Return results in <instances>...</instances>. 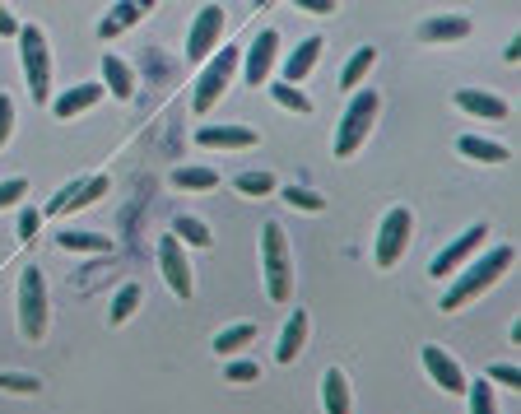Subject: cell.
<instances>
[{
    "label": "cell",
    "instance_id": "f546056e",
    "mask_svg": "<svg viewBox=\"0 0 521 414\" xmlns=\"http://www.w3.org/2000/svg\"><path fill=\"white\" fill-rule=\"evenodd\" d=\"M0 391H10V396H38L42 382L33 373H0Z\"/></svg>",
    "mask_w": 521,
    "mask_h": 414
},
{
    "label": "cell",
    "instance_id": "8992f818",
    "mask_svg": "<svg viewBox=\"0 0 521 414\" xmlns=\"http://www.w3.org/2000/svg\"><path fill=\"white\" fill-rule=\"evenodd\" d=\"M238 61H242V47H219V52L205 61L201 80H196V94H191V107H196V112H210V107L224 98V89H228V80H233Z\"/></svg>",
    "mask_w": 521,
    "mask_h": 414
},
{
    "label": "cell",
    "instance_id": "d6a6232c",
    "mask_svg": "<svg viewBox=\"0 0 521 414\" xmlns=\"http://www.w3.org/2000/svg\"><path fill=\"white\" fill-rule=\"evenodd\" d=\"M466 396H470V414H498L489 382H466Z\"/></svg>",
    "mask_w": 521,
    "mask_h": 414
},
{
    "label": "cell",
    "instance_id": "e0dca14e",
    "mask_svg": "<svg viewBox=\"0 0 521 414\" xmlns=\"http://www.w3.org/2000/svg\"><path fill=\"white\" fill-rule=\"evenodd\" d=\"M303 345H308V312H298L284 321V331H280V349H275V359L280 363H294L298 354H303Z\"/></svg>",
    "mask_w": 521,
    "mask_h": 414
},
{
    "label": "cell",
    "instance_id": "d6986e66",
    "mask_svg": "<svg viewBox=\"0 0 521 414\" xmlns=\"http://www.w3.org/2000/svg\"><path fill=\"white\" fill-rule=\"evenodd\" d=\"M317 56H321V38H303V42H298L294 52L284 56V84L308 80V70L317 66Z\"/></svg>",
    "mask_w": 521,
    "mask_h": 414
},
{
    "label": "cell",
    "instance_id": "7a4b0ae2",
    "mask_svg": "<svg viewBox=\"0 0 521 414\" xmlns=\"http://www.w3.org/2000/svg\"><path fill=\"white\" fill-rule=\"evenodd\" d=\"M261 266H266L270 303H289L294 298V261H289V242H284V228L275 219L261 228Z\"/></svg>",
    "mask_w": 521,
    "mask_h": 414
},
{
    "label": "cell",
    "instance_id": "d590c367",
    "mask_svg": "<svg viewBox=\"0 0 521 414\" xmlns=\"http://www.w3.org/2000/svg\"><path fill=\"white\" fill-rule=\"evenodd\" d=\"M489 382L517 391V387H521V368H517V363H494V368H489Z\"/></svg>",
    "mask_w": 521,
    "mask_h": 414
},
{
    "label": "cell",
    "instance_id": "83f0119b",
    "mask_svg": "<svg viewBox=\"0 0 521 414\" xmlns=\"http://www.w3.org/2000/svg\"><path fill=\"white\" fill-rule=\"evenodd\" d=\"M252 340H256V326L242 321V326H228V331L214 335V349H219V354H233V349H247Z\"/></svg>",
    "mask_w": 521,
    "mask_h": 414
},
{
    "label": "cell",
    "instance_id": "52a82bcc",
    "mask_svg": "<svg viewBox=\"0 0 521 414\" xmlns=\"http://www.w3.org/2000/svg\"><path fill=\"white\" fill-rule=\"evenodd\" d=\"M410 233H415V214L405 210V205H396V210H387V219H382V228H377V266L391 270V266H401V256L405 247H410Z\"/></svg>",
    "mask_w": 521,
    "mask_h": 414
},
{
    "label": "cell",
    "instance_id": "4dcf8cb0",
    "mask_svg": "<svg viewBox=\"0 0 521 414\" xmlns=\"http://www.w3.org/2000/svg\"><path fill=\"white\" fill-rule=\"evenodd\" d=\"M270 94H275V103L280 107H294V112H312V98L303 94V89H294V84H270Z\"/></svg>",
    "mask_w": 521,
    "mask_h": 414
},
{
    "label": "cell",
    "instance_id": "30bf717a",
    "mask_svg": "<svg viewBox=\"0 0 521 414\" xmlns=\"http://www.w3.org/2000/svg\"><path fill=\"white\" fill-rule=\"evenodd\" d=\"M107 187H112V182H107L103 173H98V177H80V182H66V187H61V191L52 196V201H47V210H42V214H70V210H84V205L103 201Z\"/></svg>",
    "mask_w": 521,
    "mask_h": 414
},
{
    "label": "cell",
    "instance_id": "603a6c76",
    "mask_svg": "<svg viewBox=\"0 0 521 414\" xmlns=\"http://www.w3.org/2000/svg\"><path fill=\"white\" fill-rule=\"evenodd\" d=\"M140 303H145V289H140V284H121L117 298H112V308H107V321H112V326H126V321L140 312Z\"/></svg>",
    "mask_w": 521,
    "mask_h": 414
},
{
    "label": "cell",
    "instance_id": "7c38bea8",
    "mask_svg": "<svg viewBox=\"0 0 521 414\" xmlns=\"http://www.w3.org/2000/svg\"><path fill=\"white\" fill-rule=\"evenodd\" d=\"M159 270H163V280H168V289H173L177 298H191L196 280H191V266H187V256H182V242H177L173 233L159 242Z\"/></svg>",
    "mask_w": 521,
    "mask_h": 414
},
{
    "label": "cell",
    "instance_id": "ab89813d",
    "mask_svg": "<svg viewBox=\"0 0 521 414\" xmlns=\"http://www.w3.org/2000/svg\"><path fill=\"white\" fill-rule=\"evenodd\" d=\"M0 38H19V19L5 5H0Z\"/></svg>",
    "mask_w": 521,
    "mask_h": 414
},
{
    "label": "cell",
    "instance_id": "ba28073f",
    "mask_svg": "<svg viewBox=\"0 0 521 414\" xmlns=\"http://www.w3.org/2000/svg\"><path fill=\"white\" fill-rule=\"evenodd\" d=\"M484 238H489V224H475V228H466L461 238H452V247H442L438 256H433V266H428V275H438V280H452L456 270L466 266L470 256L484 247Z\"/></svg>",
    "mask_w": 521,
    "mask_h": 414
},
{
    "label": "cell",
    "instance_id": "5bb4252c",
    "mask_svg": "<svg viewBox=\"0 0 521 414\" xmlns=\"http://www.w3.org/2000/svg\"><path fill=\"white\" fill-rule=\"evenodd\" d=\"M201 149H247L256 145V126H201L196 131Z\"/></svg>",
    "mask_w": 521,
    "mask_h": 414
},
{
    "label": "cell",
    "instance_id": "6da1fadb",
    "mask_svg": "<svg viewBox=\"0 0 521 414\" xmlns=\"http://www.w3.org/2000/svg\"><path fill=\"white\" fill-rule=\"evenodd\" d=\"M512 261H517L512 247H489V252H484L480 261L466 270V275H456V280H452V289L442 294V312H461L470 298H480L484 289H494V284L512 270Z\"/></svg>",
    "mask_w": 521,
    "mask_h": 414
},
{
    "label": "cell",
    "instance_id": "cb8c5ba5",
    "mask_svg": "<svg viewBox=\"0 0 521 414\" xmlns=\"http://www.w3.org/2000/svg\"><path fill=\"white\" fill-rule=\"evenodd\" d=\"M140 14H145V5H131V0H121V5H112V10H107V19L103 24H98V38H117L121 28H131L135 19H140Z\"/></svg>",
    "mask_w": 521,
    "mask_h": 414
},
{
    "label": "cell",
    "instance_id": "74e56055",
    "mask_svg": "<svg viewBox=\"0 0 521 414\" xmlns=\"http://www.w3.org/2000/svg\"><path fill=\"white\" fill-rule=\"evenodd\" d=\"M38 228H42V210L24 205V210H19V238H24V242H33V238H38Z\"/></svg>",
    "mask_w": 521,
    "mask_h": 414
},
{
    "label": "cell",
    "instance_id": "9c48e42d",
    "mask_svg": "<svg viewBox=\"0 0 521 414\" xmlns=\"http://www.w3.org/2000/svg\"><path fill=\"white\" fill-rule=\"evenodd\" d=\"M275 56H280V33H275V28H261L256 42L242 52V75H247L252 89L270 84V66H275Z\"/></svg>",
    "mask_w": 521,
    "mask_h": 414
},
{
    "label": "cell",
    "instance_id": "484cf974",
    "mask_svg": "<svg viewBox=\"0 0 521 414\" xmlns=\"http://www.w3.org/2000/svg\"><path fill=\"white\" fill-rule=\"evenodd\" d=\"M61 252H84V256H112V238H98V233H61Z\"/></svg>",
    "mask_w": 521,
    "mask_h": 414
},
{
    "label": "cell",
    "instance_id": "b9f144b4",
    "mask_svg": "<svg viewBox=\"0 0 521 414\" xmlns=\"http://www.w3.org/2000/svg\"><path fill=\"white\" fill-rule=\"evenodd\" d=\"M503 56H508L512 66H517V61H521V33H517V38H512V42H508V52H503Z\"/></svg>",
    "mask_w": 521,
    "mask_h": 414
},
{
    "label": "cell",
    "instance_id": "f1b7e54d",
    "mask_svg": "<svg viewBox=\"0 0 521 414\" xmlns=\"http://www.w3.org/2000/svg\"><path fill=\"white\" fill-rule=\"evenodd\" d=\"M173 182L182 191H214L219 187V173H214V168H177Z\"/></svg>",
    "mask_w": 521,
    "mask_h": 414
},
{
    "label": "cell",
    "instance_id": "3957f363",
    "mask_svg": "<svg viewBox=\"0 0 521 414\" xmlns=\"http://www.w3.org/2000/svg\"><path fill=\"white\" fill-rule=\"evenodd\" d=\"M19 56H24V80L33 103L52 98V52H47V33L38 24H19Z\"/></svg>",
    "mask_w": 521,
    "mask_h": 414
},
{
    "label": "cell",
    "instance_id": "60d3db41",
    "mask_svg": "<svg viewBox=\"0 0 521 414\" xmlns=\"http://www.w3.org/2000/svg\"><path fill=\"white\" fill-rule=\"evenodd\" d=\"M298 5L312 14H335V0H298Z\"/></svg>",
    "mask_w": 521,
    "mask_h": 414
},
{
    "label": "cell",
    "instance_id": "44dd1931",
    "mask_svg": "<svg viewBox=\"0 0 521 414\" xmlns=\"http://www.w3.org/2000/svg\"><path fill=\"white\" fill-rule=\"evenodd\" d=\"M321 405H326V414H349V382L340 368H326V377H321Z\"/></svg>",
    "mask_w": 521,
    "mask_h": 414
},
{
    "label": "cell",
    "instance_id": "f35d334b",
    "mask_svg": "<svg viewBox=\"0 0 521 414\" xmlns=\"http://www.w3.org/2000/svg\"><path fill=\"white\" fill-rule=\"evenodd\" d=\"M10 131H14V103H10V94H0V149H5Z\"/></svg>",
    "mask_w": 521,
    "mask_h": 414
},
{
    "label": "cell",
    "instance_id": "ffe728a7",
    "mask_svg": "<svg viewBox=\"0 0 521 414\" xmlns=\"http://www.w3.org/2000/svg\"><path fill=\"white\" fill-rule=\"evenodd\" d=\"M103 89L112 98H121V103H126V98H135V75H131V66H126L121 56H107L103 52Z\"/></svg>",
    "mask_w": 521,
    "mask_h": 414
},
{
    "label": "cell",
    "instance_id": "ac0fdd59",
    "mask_svg": "<svg viewBox=\"0 0 521 414\" xmlns=\"http://www.w3.org/2000/svg\"><path fill=\"white\" fill-rule=\"evenodd\" d=\"M470 33V19H461V14H433V19H424L419 24V38L424 42H456Z\"/></svg>",
    "mask_w": 521,
    "mask_h": 414
},
{
    "label": "cell",
    "instance_id": "5b68a950",
    "mask_svg": "<svg viewBox=\"0 0 521 414\" xmlns=\"http://www.w3.org/2000/svg\"><path fill=\"white\" fill-rule=\"evenodd\" d=\"M19 335L24 340L47 335V280H42L38 266H28L19 275Z\"/></svg>",
    "mask_w": 521,
    "mask_h": 414
},
{
    "label": "cell",
    "instance_id": "4fadbf2b",
    "mask_svg": "<svg viewBox=\"0 0 521 414\" xmlns=\"http://www.w3.org/2000/svg\"><path fill=\"white\" fill-rule=\"evenodd\" d=\"M424 373L433 377L442 391H452V396H456V391H466V373H461V363H456L442 345H424Z\"/></svg>",
    "mask_w": 521,
    "mask_h": 414
},
{
    "label": "cell",
    "instance_id": "e575fe53",
    "mask_svg": "<svg viewBox=\"0 0 521 414\" xmlns=\"http://www.w3.org/2000/svg\"><path fill=\"white\" fill-rule=\"evenodd\" d=\"M224 377L228 382H256V377H261V363H252V359H233L224 368Z\"/></svg>",
    "mask_w": 521,
    "mask_h": 414
},
{
    "label": "cell",
    "instance_id": "1f68e13d",
    "mask_svg": "<svg viewBox=\"0 0 521 414\" xmlns=\"http://www.w3.org/2000/svg\"><path fill=\"white\" fill-rule=\"evenodd\" d=\"M233 187H238L242 196H270V191H275V177L270 173H238Z\"/></svg>",
    "mask_w": 521,
    "mask_h": 414
},
{
    "label": "cell",
    "instance_id": "836d02e7",
    "mask_svg": "<svg viewBox=\"0 0 521 414\" xmlns=\"http://www.w3.org/2000/svg\"><path fill=\"white\" fill-rule=\"evenodd\" d=\"M284 201L294 205V210H308V214H321V210H326V201H321L317 191H308V187H284Z\"/></svg>",
    "mask_w": 521,
    "mask_h": 414
},
{
    "label": "cell",
    "instance_id": "2e32d148",
    "mask_svg": "<svg viewBox=\"0 0 521 414\" xmlns=\"http://www.w3.org/2000/svg\"><path fill=\"white\" fill-rule=\"evenodd\" d=\"M456 107L470 112V117H489V121H503L508 117V103L489 89H456Z\"/></svg>",
    "mask_w": 521,
    "mask_h": 414
},
{
    "label": "cell",
    "instance_id": "4316f807",
    "mask_svg": "<svg viewBox=\"0 0 521 414\" xmlns=\"http://www.w3.org/2000/svg\"><path fill=\"white\" fill-rule=\"evenodd\" d=\"M173 238L177 242H187V247H210V228H205V219H196V214H177V224H173Z\"/></svg>",
    "mask_w": 521,
    "mask_h": 414
},
{
    "label": "cell",
    "instance_id": "9a60e30c",
    "mask_svg": "<svg viewBox=\"0 0 521 414\" xmlns=\"http://www.w3.org/2000/svg\"><path fill=\"white\" fill-rule=\"evenodd\" d=\"M103 94H107L103 84H75V89H66V94L52 98V112L61 121H70V117H80V112H89V107H94Z\"/></svg>",
    "mask_w": 521,
    "mask_h": 414
},
{
    "label": "cell",
    "instance_id": "8fae6325",
    "mask_svg": "<svg viewBox=\"0 0 521 414\" xmlns=\"http://www.w3.org/2000/svg\"><path fill=\"white\" fill-rule=\"evenodd\" d=\"M219 33H224V10H219V5H201L196 24H191V38H187L191 61H210V56L219 52Z\"/></svg>",
    "mask_w": 521,
    "mask_h": 414
},
{
    "label": "cell",
    "instance_id": "7402d4cb",
    "mask_svg": "<svg viewBox=\"0 0 521 414\" xmlns=\"http://www.w3.org/2000/svg\"><path fill=\"white\" fill-rule=\"evenodd\" d=\"M456 149L475 163H508V145H498V140H484V135H461Z\"/></svg>",
    "mask_w": 521,
    "mask_h": 414
},
{
    "label": "cell",
    "instance_id": "8d00e7d4",
    "mask_svg": "<svg viewBox=\"0 0 521 414\" xmlns=\"http://www.w3.org/2000/svg\"><path fill=\"white\" fill-rule=\"evenodd\" d=\"M28 196V182L24 177H10V182H0V210H10L14 201H24Z\"/></svg>",
    "mask_w": 521,
    "mask_h": 414
},
{
    "label": "cell",
    "instance_id": "d4e9b609",
    "mask_svg": "<svg viewBox=\"0 0 521 414\" xmlns=\"http://www.w3.org/2000/svg\"><path fill=\"white\" fill-rule=\"evenodd\" d=\"M373 66H377V52H373V47H359V52L349 56V66L340 70V89H349V94H354V89L368 80V70H373Z\"/></svg>",
    "mask_w": 521,
    "mask_h": 414
},
{
    "label": "cell",
    "instance_id": "277c9868",
    "mask_svg": "<svg viewBox=\"0 0 521 414\" xmlns=\"http://www.w3.org/2000/svg\"><path fill=\"white\" fill-rule=\"evenodd\" d=\"M377 107H382L377 89H354L345 117H340V131H335V154H340V159L359 154V145L368 140V131H373V121H377Z\"/></svg>",
    "mask_w": 521,
    "mask_h": 414
}]
</instances>
